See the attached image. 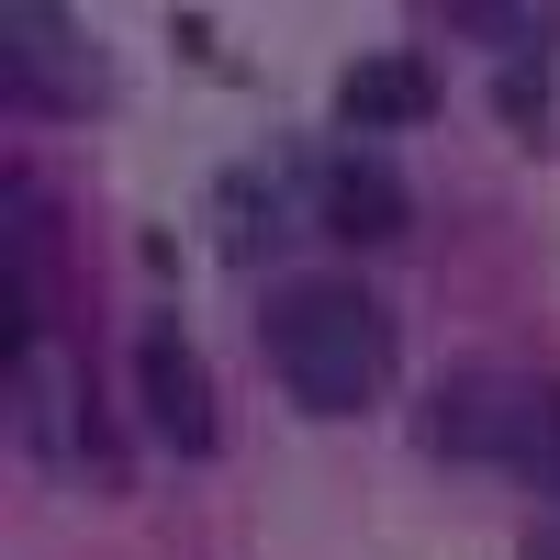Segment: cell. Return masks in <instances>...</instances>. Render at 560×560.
<instances>
[{
	"mask_svg": "<svg viewBox=\"0 0 560 560\" xmlns=\"http://www.w3.org/2000/svg\"><path fill=\"white\" fill-rule=\"evenodd\" d=\"M258 348H269L280 382H292V404H314V415H370L382 382H393V325H382L370 292H348V280H292V292H269Z\"/></svg>",
	"mask_w": 560,
	"mask_h": 560,
	"instance_id": "6da1fadb",
	"label": "cell"
},
{
	"mask_svg": "<svg viewBox=\"0 0 560 560\" xmlns=\"http://www.w3.org/2000/svg\"><path fill=\"white\" fill-rule=\"evenodd\" d=\"M0 68H12L23 113H102L113 102L102 45L79 34V12H45V0H12V12H0Z\"/></svg>",
	"mask_w": 560,
	"mask_h": 560,
	"instance_id": "3957f363",
	"label": "cell"
},
{
	"mask_svg": "<svg viewBox=\"0 0 560 560\" xmlns=\"http://www.w3.org/2000/svg\"><path fill=\"white\" fill-rule=\"evenodd\" d=\"M527 560H560V549H527Z\"/></svg>",
	"mask_w": 560,
	"mask_h": 560,
	"instance_id": "52a82bcc",
	"label": "cell"
},
{
	"mask_svg": "<svg viewBox=\"0 0 560 560\" xmlns=\"http://www.w3.org/2000/svg\"><path fill=\"white\" fill-rule=\"evenodd\" d=\"M135 382H147V427L179 448V459H213V370L191 359L179 325H147V348H135Z\"/></svg>",
	"mask_w": 560,
	"mask_h": 560,
	"instance_id": "277c9868",
	"label": "cell"
},
{
	"mask_svg": "<svg viewBox=\"0 0 560 560\" xmlns=\"http://www.w3.org/2000/svg\"><path fill=\"white\" fill-rule=\"evenodd\" d=\"M314 213L337 224L348 247H382V236H404V224H415V202H404V179H393L382 158H359V147L314 168Z\"/></svg>",
	"mask_w": 560,
	"mask_h": 560,
	"instance_id": "5b68a950",
	"label": "cell"
},
{
	"mask_svg": "<svg viewBox=\"0 0 560 560\" xmlns=\"http://www.w3.org/2000/svg\"><path fill=\"white\" fill-rule=\"evenodd\" d=\"M427 448L448 459H493V471H527L560 493V382L527 370H448L427 404Z\"/></svg>",
	"mask_w": 560,
	"mask_h": 560,
	"instance_id": "7a4b0ae2",
	"label": "cell"
},
{
	"mask_svg": "<svg viewBox=\"0 0 560 560\" xmlns=\"http://www.w3.org/2000/svg\"><path fill=\"white\" fill-rule=\"evenodd\" d=\"M438 113V68L427 57H359L337 79V124L348 135H404V124H427Z\"/></svg>",
	"mask_w": 560,
	"mask_h": 560,
	"instance_id": "8992f818",
	"label": "cell"
}]
</instances>
